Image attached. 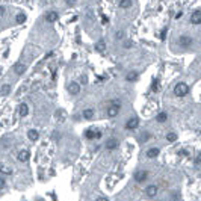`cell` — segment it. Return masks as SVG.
Wrapping results in <instances>:
<instances>
[{"label":"cell","mask_w":201,"mask_h":201,"mask_svg":"<svg viewBox=\"0 0 201 201\" xmlns=\"http://www.w3.org/2000/svg\"><path fill=\"white\" fill-rule=\"evenodd\" d=\"M115 36H117V39H123V38H124V32H123V30H118Z\"/></svg>","instance_id":"f546056e"},{"label":"cell","mask_w":201,"mask_h":201,"mask_svg":"<svg viewBox=\"0 0 201 201\" xmlns=\"http://www.w3.org/2000/svg\"><path fill=\"white\" fill-rule=\"evenodd\" d=\"M5 184H6V181H5V177H2V178H0V186H2V189H5Z\"/></svg>","instance_id":"d6a6232c"},{"label":"cell","mask_w":201,"mask_h":201,"mask_svg":"<svg viewBox=\"0 0 201 201\" xmlns=\"http://www.w3.org/2000/svg\"><path fill=\"white\" fill-rule=\"evenodd\" d=\"M15 21H17L18 24H23V23L26 21V15H24V14H18V15L15 17Z\"/></svg>","instance_id":"cb8c5ba5"},{"label":"cell","mask_w":201,"mask_h":201,"mask_svg":"<svg viewBox=\"0 0 201 201\" xmlns=\"http://www.w3.org/2000/svg\"><path fill=\"white\" fill-rule=\"evenodd\" d=\"M166 32H168V29H166V27H165V29H162V32H160L159 38H160V39H165V38H166Z\"/></svg>","instance_id":"4316f807"},{"label":"cell","mask_w":201,"mask_h":201,"mask_svg":"<svg viewBox=\"0 0 201 201\" xmlns=\"http://www.w3.org/2000/svg\"><path fill=\"white\" fill-rule=\"evenodd\" d=\"M190 23L195 24V26L201 24V11H199V9H196V11L192 12V15H190Z\"/></svg>","instance_id":"52a82bcc"},{"label":"cell","mask_w":201,"mask_h":201,"mask_svg":"<svg viewBox=\"0 0 201 201\" xmlns=\"http://www.w3.org/2000/svg\"><path fill=\"white\" fill-rule=\"evenodd\" d=\"M80 83L85 85V83H86V77H80Z\"/></svg>","instance_id":"74e56055"},{"label":"cell","mask_w":201,"mask_h":201,"mask_svg":"<svg viewBox=\"0 0 201 201\" xmlns=\"http://www.w3.org/2000/svg\"><path fill=\"white\" fill-rule=\"evenodd\" d=\"M166 141H168V142H175V141H177V133L168 132V133H166Z\"/></svg>","instance_id":"7402d4cb"},{"label":"cell","mask_w":201,"mask_h":201,"mask_svg":"<svg viewBox=\"0 0 201 201\" xmlns=\"http://www.w3.org/2000/svg\"><path fill=\"white\" fill-rule=\"evenodd\" d=\"M5 12H6V9H5V6H2V8H0V15H5Z\"/></svg>","instance_id":"e575fe53"},{"label":"cell","mask_w":201,"mask_h":201,"mask_svg":"<svg viewBox=\"0 0 201 201\" xmlns=\"http://www.w3.org/2000/svg\"><path fill=\"white\" fill-rule=\"evenodd\" d=\"M27 138H29V141H38L39 133H38L35 129H32V130H29V132H27Z\"/></svg>","instance_id":"ac0fdd59"},{"label":"cell","mask_w":201,"mask_h":201,"mask_svg":"<svg viewBox=\"0 0 201 201\" xmlns=\"http://www.w3.org/2000/svg\"><path fill=\"white\" fill-rule=\"evenodd\" d=\"M138 126H139V118H138V117H133V118L127 120L124 129H126V130H135V129H138Z\"/></svg>","instance_id":"3957f363"},{"label":"cell","mask_w":201,"mask_h":201,"mask_svg":"<svg viewBox=\"0 0 201 201\" xmlns=\"http://www.w3.org/2000/svg\"><path fill=\"white\" fill-rule=\"evenodd\" d=\"M181 17H183V12H181V11L175 14V20H178V18H181Z\"/></svg>","instance_id":"d590c367"},{"label":"cell","mask_w":201,"mask_h":201,"mask_svg":"<svg viewBox=\"0 0 201 201\" xmlns=\"http://www.w3.org/2000/svg\"><path fill=\"white\" fill-rule=\"evenodd\" d=\"M27 114H29V106L26 103H21L20 108H18V115L20 117H27Z\"/></svg>","instance_id":"9a60e30c"},{"label":"cell","mask_w":201,"mask_h":201,"mask_svg":"<svg viewBox=\"0 0 201 201\" xmlns=\"http://www.w3.org/2000/svg\"><path fill=\"white\" fill-rule=\"evenodd\" d=\"M133 178H135L136 183H142V181H145V180L148 178V171H145V169H139V171L135 172Z\"/></svg>","instance_id":"7a4b0ae2"},{"label":"cell","mask_w":201,"mask_h":201,"mask_svg":"<svg viewBox=\"0 0 201 201\" xmlns=\"http://www.w3.org/2000/svg\"><path fill=\"white\" fill-rule=\"evenodd\" d=\"M195 163H196V165H201V153L195 157Z\"/></svg>","instance_id":"1f68e13d"},{"label":"cell","mask_w":201,"mask_h":201,"mask_svg":"<svg viewBox=\"0 0 201 201\" xmlns=\"http://www.w3.org/2000/svg\"><path fill=\"white\" fill-rule=\"evenodd\" d=\"M95 201H109L108 198H105V196H100V198H97Z\"/></svg>","instance_id":"8d00e7d4"},{"label":"cell","mask_w":201,"mask_h":201,"mask_svg":"<svg viewBox=\"0 0 201 201\" xmlns=\"http://www.w3.org/2000/svg\"><path fill=\"white\" fill-rule=\"evenodd\" d=\"M166 120H168V114L166 112H159L157 117H156V121L157 123H166Z\"/></svg>","instance_id":"44dd1931"},{"label":"cell","mask_w":201,"mask_h":201,"mask_svg":"<svg viewBox=\"0 0 201 201\" xmlns=\"http://www.w3.org/2000/svg\"><path fill=\"white\" fill-rule=\"evenodd\" d=\"M174 94H175V97H186L187 94H189V86H187V83H184V82H178L175 86H174Z\"/></svg>","instance_id":"6da1fadb"},{"label":"cell","mask_w":201,"mask_h":201,"mask_svg":"<svg viewBox=\"0 0 201 201\" xmlns=\"http://www.w3.org/2000/svg\"><path fill=\"white\" fill-rule=\"evenodd\" d=\"M102 23H103V24H108V23H109V18H108L105 14L102 15Z\"/></svg>","instance_id":"4dcf8cb0"},{"label":"cell","mask_w":201,"mask_h":201,"mask_svg":"<svg viewBox=\"0 0 201 201\" xmlns=\"http://www.w3.org/2000/svg\"><path fill=\"white\" fill-rule=\"evenodd\" d=\"M159 88H160V83H159V80H153V85H151V89L156 92V91H159Z\"/></svg>","instance_id":"d4e9b609"},{"label":"cell","mask_w":201,"mask_h":201,"mask_svg":"<svg viewBox=\"0 0 201 201\" xmlns=\"http://www.w3.org/2000/svg\"><path fill=\"white\" fill-rule=\"evenodd\" d=\"M2 172H3V174H12V169H9V168H6V166L3 165V166H2Z\"/></svg>","instance_id":"f1b7e54d"},{"label":"cell","mask_w":201,"mask_h":201,"mask_svg":"<svg viewBox=\"0 0 201 201\" xmlns=\"http://www.w3.org/2000/svg\"><path fill=\"white\" fill-rule=\"evenodd\" d=\"M159 154H160V150H159L157 147H153V148H150V150L147 151V157H148V159H156Z\"/></svg>","instance_id":"4fadbf2b"},{"label":"cell","mask_w":201,"mask_h":201,"mask_svg":"<svg viewBox=\"0 0 201 201\" xmlns=\"http://www.w3.org/2000/svg\"><path fill=\"white\" fill-rule=\"evenodd\" d=\"M24 71H26V65H24V64H15V67H14V73H15L17 76L24 74Z\"/></svg>","instance_id":"5bb4252c"},{"label":"cell","mask_w":201,"mask_h":201,"mask_svg":"<svg viewBox=\"0 0 201 201\" xmlns=\"http://www.w3.org/2000/svg\"><path fill=\"white\" fill-rule=\"evenodd\" d=\"M123 47H124V49H132V47H133V42L127 39V41H124V44H123Z\"/></svg>","instance_id":"484cf974"},{"label":"cell","mask_w":201,"mask_h":201,"mask_svg":"<svg viewBox=\"0 0 201 201\" xmlns=\"http://www.w3.org/2000/svg\"><path fill=\"white\" fill-rule=\"evenodd\" d=\"M141 138H142V141H148V139L151 138V135H150L148 132H145V133H142V136H141Z\"/></svg>","instance_id":"83f0119b"},{"label":"cell","mask_w":201,"mask_h":201,"mask_svg":"<svg viewBox=\"0 0 201 201\" xmlns=\"http://www.w3.org/2000/svg\"><path fill=\"white\" fill-rule=\"evenodd\" d=\"M82 115H83V118H85V120H92L95 114H94V109H85Z\"/></svg>","instance_id":"ffe728a7"},{"label":"cell","mask_w":201,"mask_h":201,"mask_svg":"<svg viewBox=\"0 0 201 201\" xmlns=\"http://www.w3.org/2000/svg\"><path fill=\"white\" fill-rule=\"evenodd\" d=\"M58 18H59V14H58L56 11H50V12L46 15V20H47L49 23H55V21H58Z\"/></svg>","instance_id":"7c38bea8"},{"label":"cell","mask_w":201,"mask_h":201,"mask_svg":"<svg viewBox=\"0 0 201 201\" xmlns=\"http://www.w3.org/2000/svg\"><path fill=\"white\" fill-rule=\"evenodd\" d=\"M168 201H175V199H168Z\"/></svg>","instance_id":"f35d334b"},{"label":"cell","mask_w":201,"mask_h":201,"mask_svg":"<svg viewBox=\"0 0 201 201\" xmlns=\"http://www.w3.org/2000/svg\"><path fill=\"white\" fill-rule=\"evenodd\" d=\"M132 3H133L132 0H120L118 5H120L121 9H129V8H132Z\"/></svg>","instance_id":"d6986e66"},{"label":"cell","mask_w":201,"mask_h":201,"mask_svg":"<svg viewBox=\"0 0 201 201\" xmlns=\"http://www.w3.org/2000/svg\"><path fill=\"white\" fill-rule=\"evenodd\" d=\"M118 147H120V142H118V139H117V138H112V139H109V141L106 142V148H108L109 151L117 150Z\"/></svg>","instance_id":"9c48e42d"},{"label":"cell","mask_w":201,"mask_h":201,"mask_svg":"<svg viewBox=\"0 0 201 201\" xmlns=\"http://www.w3.org/2000/svg\"><path fill=\"white\" fill-rule=\"evenodd\" d=\"M68 89H70V92H71L73 95H77V94L80 92V85H79L77 82H71V83L68 85Z\"/></svg>","instance_id":"8fae6325"},{"label":"cell","mask_w":201,"mask_h":201,"mask_svg":"<svg viewBox=\"0 0 201 201\" xmlns=\"http://www.w3.org/2000/svg\"><path fill=\"white\" fill-rule=\"evenodd\" d=\"M120 106H115V105H112V103H109V106H108V111H106V114H108V117L109 118H115L118 114H120Z\"/></svg>","instance_id":"277c9868"},{"label":"cell","mask_w":201,"mask_h":201,"mask_svg":"<svg viewBox=\"0 0 201 201\" xmlns=\"http://www.w3.org/2000/svg\"><path fill=\"white\" fill-rule=\"evenodd\" d=\"M29 156H30L29 150H27V148H24V150H20V151H18V154H17V159H18L20 162H26V160L29 159Z\"/></svg>","instance_id":"30bf717a"},{"label":"cell","mask_w":201,"mask_h":201,"mask_svg":"<svg viewBox=\"0 0 201 201\" xmlns=\"http://www.w3.org/2000/svg\"><path fill=\"white\" fill-rule=\"evenodd\" d=\"M178 154H180V156H183V157H186V156H187V151H186V150H180V151H178Z\"/></svg>","instance_id":"836d02e7"},{"label":"cell","mask_w":201,"mask_h":201,"mask_svg":"<svg viewBox=\"0 0 201 201\" xmlns=\"http://www.w3.org/2000/svg\"><path fill=\"white\" fill-rule=\"evenodd\" d=\"M85 136L88 138V139H100L103 136V133L100 132V130H92V129H88L86 132H85Z\"/></svg>","instance_id":"5b68a950"},{"label":"cell","mask_w":201,"mask_h":201,"mask_svg":"<svg viewBox=\"0 0 201 201\" xmlns=\"http://www.w3.org/2000/svg\"><path fill=\"white\" fill-rule=\"evenodd\" d=\"M9 92H11V85L5 83V85L2 86V95H3V97H6V95H8Z\"/></svg>","instance_id":"603a6c76"},{"label":"cell","mask_w":201,"mask_h":201,"mask_svg":"<svg viewBox=\"0 0 201 201\" xmlns=\"http://www.w3.org/2000/svg\"><path fill=\"white\" fill-rule=\"evenodd\" d=\"M138 76H139L138 71H129V73L126 74V80H127V82H135V80L138 79Z\"/></svg>","instance_id":"e0dca14e"},{"label":"cell","mask_w":201,"mask_h":201,"mask_svg":"<svg viewBox=\"0 0 201 201\" xmlns=\"http://www.w3.org/2000/svg\"><path fill=\"white\" fill-rule=\"evenodd\" d=\"M178 42H180V46H183V47H189V46L193 42V39H192L190 36H187V35H181V36L178 38Z\"/></svg>","instance_id":"ba28073f"},{"label":"cell","mask_w":201,"mask_h":201,"mask_svg":"<svg viewBox=\"0 0 201 201\" xmlns=\"http://www.w3.org/2000/svg\"><path fill=\"white\" fill-rule=\"evenodd\" d=\"M157 186L156 184H150V186H147L145 187V195L148 196V198H154L156 195H157Z\"/></svg>","instance_id":"8992f818"},{"label":"cell","mask_w":201,"mask_h":201,"mask_svg":"<svg viewBox=\"0 0 201 201\" xmlns=\"http://www.w3.org/2000/svg\"><path fill=\"white\" fill-rule=\"evenodd\" d=\"M95 50H97L98 53H103V52L106 50V42H105V39H100V41L95 44Z\"/></svg>","instance_id":"2e32d148"}]
</instances>
